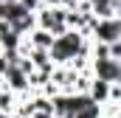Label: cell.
<instances>
[{"mask_svg": "<svg viewBox=\"0 0 121 118\" xmlns=\"http://www.w3.org/2000/svg\"><path fill=\"white\" fill-rule=\"evenodd\" d=\"M48 56H51V65L54 67H65V65H70L76 56L90 59V39L85 34H79V31L68 28L65 34L54 37V42L48 48Z\"/></svg>", "mask_w": 121, "mask_h": 118, "instance_id": "1", "label": "cell"}, {"mask_svg": "<svg viewBox=\"0 0 121 118\" xmlns=\"http://www.w3.org/2000/svg\"><path fill=\"white\" fill-rule=\"evenodd\" d=\"M118 98H121V84H110V98L107 101H116L118 104Z\"/></svg>", "mask_w": 121, "mask_h": 118, "instance_id": "8", "label": "cell"}, {"mask_svg": "<svg viewBox=\"0 0 121 118\" xmlns=\"http://www.w3.org/2000/svg\"><path fill=\"white\" fill-rule=\"evenodd\" d=\"M90 42H101V45H113L121 42V17H107V20H90L87 34Z\"/></svg>", "mask_w": 121, "mask_h": 118, "instance_id": "2", "label": "cell"}, {"mask_svg": "<svg viewBox=\"0 0 121 118\" xmlns=\"http://www.w3.org/2000/svg\"><path fill=\"white\" fill-rule=\"evenodd\" d=\"M34 20H37V28L48 31L51 37H59L68 31L65 25V8H48V6H39L34 11Z\"/></svg>", "mask_w": 121, "mask_h": 118, "instance_id": "3", "label": "cell"}, {"mask_svg": "<svg viewBox=\"0 0 121 118\" xmlns=\"http://www.w3.org/2000/svg\"><path fill=\"white\" fill-rule=\"evenodd\" d=\"M17 3H20L23 8H28V11H37V8L42 6V0H17Z\"/></svg>", "mask_w": 121, "mask_h": 118, "instance_id": "7", "label": "cell"}, {"mask_svg": "<svg viewBox=\"0 0 121 118\" xmlns=\"http://www.w3.org/2000/svg\"><path fill=\"white\" fill-rule=\"evenodd\" d=\"M26 39H28L31 48H37V51H48V48H51V42H54V37H51L48 31H42V28H34Z\"/></svg>", "mask_w": 121, "mask_h": 118, "instance_id": "5", "label": "cell"}, {"mask_svg": "<svg viewBox=\"0 0 121 118\" xmlns=\"http://www.w3.org/2000/svg\"><path fill=\"white\" fill-rule=\"evenodd\" d=\"M73 118H101V107L99 104H87V107H82Z\"/></svg>", "mask_w": 121, "mask_h": 118, "instance_id": "6", "label": "cell"}, {"mask_svg": "<svg viewBox=\"0 0 121 118\" xmlns=\"http://www.w3.org/2000/svg\"><path fill=\"white\" fill-rule=\"evenodd\" d=\"M90 76L107 84L121 82V62L118 59H90Z\"/></svg>", "mask_w": 121, "mask_h": 118, "instance_id": "4", "label": "cell"}]
</instances>
